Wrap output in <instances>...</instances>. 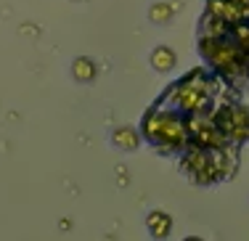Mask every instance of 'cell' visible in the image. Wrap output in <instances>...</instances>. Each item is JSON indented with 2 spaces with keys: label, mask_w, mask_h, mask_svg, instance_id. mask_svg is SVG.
Returning <instances> with one entry per match:
<instances>
[{
  "label": "cell",
  "mask_w": 249,
  "mask_h": 241,
  "mask_svg": "<svg viewBox=\"0 0 249 241\" xmlns=\"http://www.w3.org/2000/svg\"><path fill=\"white\" fill-rule=\"evenodd\" d=\"M141 135L149 143H154L164 154H175V151L186 149L191 143L186 127V117L175 109H167L162 103H157L151 111H146L143 125H141Z\"/></svg>",
  "instance_id": "1"
},
{
  "label": "cell",
  "mask_w": 249,
  "mask_h": 241,
  "mask_svg": "<svg viewBox=\"0 0 249 241\" xmlns=\"http://www.w3.org/2000/svg\"><path fill=\"white\" fill-rule=\"evenodd\" d=\"M212 98H215V77L207 74L204 69H194L188 72L183 80H178L159 103L167 109L180 111L183 117L188 114H201V111H210Z\"/></svg>",
  "instance_id": "2"
},
{
  "label": "cell",
  "mask_w": 249,
  "mask_h": 241,
  "mask_svg": "<svg viewBox=\"0 0 249 241\" xmlns=\"http://www.w3.org/2000/svg\"><path fill=\"white\" fill-rule=\"evenodd\" d=\"M199 51L201 56L207 58L212 69L217 74H225V77L236 80L239 74H244L247 61H244V51L233 43V40L225 37H199Z\"/></svg>",
  "instance_id": "3"
},
{
  "label": "cell",
  "mask_w": 249,
  "mask_h": 241,
  "mask_svg": "<svg viewBox=\"0 0 249 241\" xmlns=\"http://www.w3.org/2000/svg\"><path fill=\"white\" fill-rule=\"evenodd\" d=\"M186 127H188V138H191L194 146H201V149H223V146H231V140L225 138L223 130L217 127L215 117H210L207 111H201V114H188Z\"/></svg>",
  "instance_id": "4"
},
{
  "label": "cell",
  "mask_w": 249,
  "mask_h": 241,
  "mask_svg": "<svg viewBox=\"0 0 249 241\" xmlns=\"http://www.w3.org/2000/svg\"><path fill=\"white\" fill-rule=\"evenodd\" d=\"M215 122L231 143H241V140L249 138V109H244V106L225 103V106L217 109Z\"/></svg>",
  "instance_id": "5"
},
{
  "label": "cell",
  "mask_w": 249,
  "mask_h": 241,
  "mask_svg": "<svg viewBox=\"0 0 249 241\" xmlns=\"http://www.w3.org/2000/svg\"><path fill=\"white\" fill-rule=\"evenodd\" d=\"M207 11L215 16H220V19H225L231 27L239 24V21H244V16H241L239 5L233 3V0H207Z\"/></svg>",
  "instance_id": "6"
},
{
  "label": "cell",
  "mask_w": 249,
  "mask_h": 241,
  "mask_svg": "<svg viewBox=\"0 0 249 241\" xmlns=\"http://www.w3.org/2000/svg\"><path fill=\"white\" fill-rule=\"evenodd\" d=\"M199 32H201V37H228L231 24L225 19H220V16H215V14L207 11V16L201 19V24H199Z\"/></svg>",
  "instance_id": "7"
},
{
  "label": "cell",
  "mask_w": 249,
  "mask_h": 241,
  "mask_svg": "<svg viewBox=\"0 0 249 241\" xmlns=\"http://www.w3.org/2000/svg\"><path fill=\"white\" fill-rule=\"evenodd\" d=\"M146 225H149V233L154 239H164L173 231V217L167 212H162V209H154V212H149V217H146Z\"/></svg>",
  "instance_id": "8"
},
{
  "label": "cell",
  "mask_w": 249,
  "mask_h": 241,
  "mask_svg": "<svg viewBox=\"0 0 249 241\" xmlns=\"http://www.w3.org/2000/svg\"><path fill=\"white\" fill-rule=\"evenodd\" d=\"M111 143L120 151H135L141 146V133L133 130V127H117L111 133Z\"/></svg>",
  "instance_id": "9"
},
{
  "label": "cell",
  "mask_w": 249,
  "mask_h": 241,
  "mask_svg": "<svg viewBox=\"0 0 249 241\" xmlns=\"http://www.w3.org/2000/svg\"><path fill=\"white\" fill-rule=\"evenodd\" d=\"M175 51L167 48V45H159V48L151 51V67L157 69V72H170V69L175 67Z\"/></svg>",
  "instance_id": "10"
},
{
  "label": "cell",
  "mask_w": 249,
  "mask_h": 241,
  "mask_svg": "<svg viewBox=\"0 0 249 241\" xmlns=\"http://www.w3.org/2000/svg\"><path fill=\"white\" fill-rule=\"evenodd\" d=\"M231 37H233V43L249 56V21H239V24L231 27Z\"/></svg>",
  "instance_id": "11"
},
{
  "label": "cell",
  "mask_w": 249,
  "mask_h": 241,
  "mask_svg": "<svg viewBox=\"0 0 249 241\" xmlns=\"http://www.w3.org/2000/svg\"><path fill=\"white\" fill-rule=\"evenodd\" d=\"M170 19H173V5L170 3H154L149 8V21H154V24H167Z\"/></svg>",
  "instance_id": "12"
},
{
  "label": "cell",
  "mask_w": 249,
  "mask_h": 241,
  "mask_svg": "<svg viewBox=\"0 0 249 241\" xmlns=\"http://www.w3.org/2000/svg\"><path fill=\"white\" fill-rule=\"evenodd\" d=\"M72 72H74V77L80 80V82H90L93 77H96V67H93L90 58H77L74 67H72Z\"/></svg>",
  "instance_id": "13"
},
{
  "label": "cell",
  "mask_w": 249,
  "mask_h": 241,
  "mask_svg": "<svg viewBox=\"0 0 249 241\" xmlns=\"http://www.w3.org/2000/svg\"><path fill=\"white\" fill-rule=\"evenodd\" d=\"M236 5H239L241 16H244V21H249V0H233Z\"/></svg>",
  "instance_id": "14"
},
{
  "label": "cell",
  "mask_w": 249,
  "mask_h": 241,
  "mask_svg": "<svg viewBox=\"0 0 249 241\" xmlns=\"http://www.w3.org/2000/svg\"><path fill=\"white\" fill-rule=\"evenodd\" d=\"M244 74H247V77H249V56H247V69H244Z\"/></svg>",
  "instance_id": "15"
}]
</instances>
